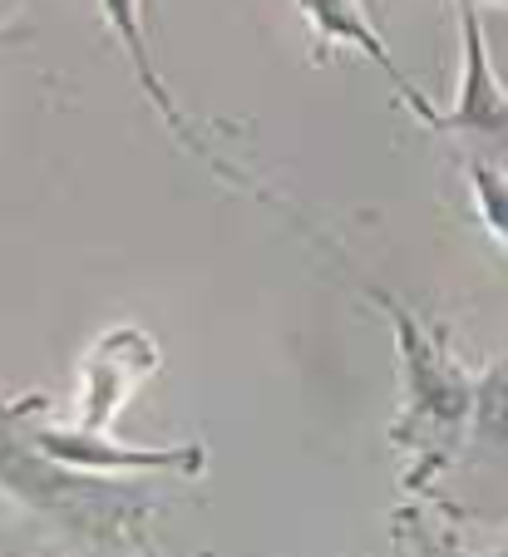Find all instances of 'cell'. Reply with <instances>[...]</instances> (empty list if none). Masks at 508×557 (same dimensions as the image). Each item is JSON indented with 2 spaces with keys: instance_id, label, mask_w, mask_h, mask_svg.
I'll list each match as a JSON object with an SVG mask.
<instances>
[{
  "instance_id": "277c9868",
  "label": "cell",
  "mask_w": 508,
  "mask_h": 557,
  "mask_svg": "<svg viewBox=\"0 0 508 557\" xmlns=\"http://www.w3.org/2000/svg\"><path fill=\"white\" fill-rule=\"evenodd\" d=\"M474 188H479V198H484V218H488V227H494V237H504V178L488 169H474Z\"/></svg>"
},
{
  "instance_id": "7a4b0ae2",
  "label": "cell",
  "mask_w": 508,
  "mask_h": 557,
  "mask_svg": "<svg viewBox=\"0 0 508 557\" xmlns=\"http://www.w3.org/2000/svg\"><path fill=\"white\" fill-rule=\"evenodd\" d=\"M99 15H104V25L119 35V45H124L128 64H134V79H138V85H144V95H149V104L159 109V119L173 128V138H178V144H188L198 158H212L223 178H233V183H243V188H252V183H247V178H237V173H233V163H223V158H218L208 144H202V138H198V128H193V119L183 114V109H178V99L169 95V85H163L159 64H153L149 35H144V0H99Z\"/></svg>"
},
{
  "instance_id": "8992f818",
  "label": "cell",
  "mask_w": 508,
  "mask_h": 557,
  "mask_svg": "<svg viewBox=\"0 0 508 557\" xmlns=\"http://www.w3.org/2000/svg\"><path fill=\"white\" fill-rule=\"evenodd\" d=\"M11 5H15V0H0V11H11Z\"/></svg>"
},
{
  "instance_id": "3957f363",
  "label": "cell",
  "mask_w": 508,
  "mask_h": 557,
  "mask_svg": "<svg viewBox=\"0 0 508 557\" xmlns=\"http://www.w3.org/2000/svg\"><path fill=\"white\" fill-rule=\"evenodd\" d=\"M297 11L307 15V25L317 30V40H326V45H350V50H360L371 64H381L385 79L400 89V99H410L414 114H420L424 124H439V114L430 109V99H424L420 89L410 85V74H405L400 64H395V54L385 50L381 25L365 15V5H360V0H297Z\"/></svg>"
},
{
  "instance_id": "6da1fadb",
  "label": "cell",
  "mask_w": 508,
  "mask_h": 557,
  "mask_svg": "<svg viewBox=\"0 0 508 557\" xmlns=\"http://www.w3.org/2000/svg\"><path fill=\"white\" fill-rule=\"evenodd\" d=\"M455 11H459V40H464V60H459V95H455V109L439 119V128H449V134L504 138L508 95H504V85H498L494 60H488V40H484V21H479V5H455Z\"/></svg>"
},
{
  "instance_id": "5b68a950",
  "label": "cell",
  "mask_w": 508,
  "mask_h": 557,
  "mask_svg": "<svg viewBox=\"0 0 508 557\" xmlns=\"http://www.w3.org/2000/svg\"><path fill=\"white\" fill-rule=\"evenodd\" d=\"M455 5H504V0H455Z\"/></svg>"
}]
</instances>
